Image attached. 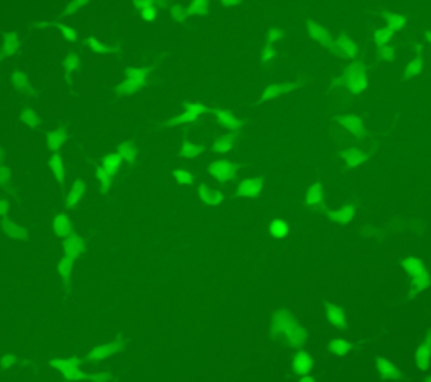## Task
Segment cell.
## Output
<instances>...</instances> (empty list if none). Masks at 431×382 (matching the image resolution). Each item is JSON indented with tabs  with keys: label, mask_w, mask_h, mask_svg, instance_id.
I'll use <instances>...</instances> for the list:
<instances>
[{
	"label": "cell",
	"mask_w": 431,
	"mask_h": 382,
	"mask_svg": "<svg viewBox=\"0 0 431 382\" xmlns=\"http://www.w3.org/2000/svg\"><path fill=\"white\" fill-rule=\"evenodd\" d=\"M271 330L283 340H287L291 347H300L305 343L307 333L303 327L291 317L288 312H276L271 318Z\"/></svg>",
	"instance_id": "cell-1"
},
{
	"label": "cell",
	"mask_w": 431,
	"mask_h": 382,
	"mask_svg": "<svg viewBox=\"0 0 431 382\" xmlns=\"http://www.w3.org/2000/svg\"><path fill=\"white\" fill-rule=\"evenodd\" d=\"M403 268L406 270V273L411 276V281L415 284L416 292H421V290H426L431 286V278L429 273L424 270L423 263L418 258H406L401 261Z\"/></svg>",
	"instance_id": "cell-2"
},
{
	"label": "cell",
	"mask_w": 431,
	"mask_h": 382,
	"mask_svg": "<svg viewBox=\"0 0 431 382\" xmlns=\"http://www.w3.org/2000/svg\"><path fill=\"white\" fill-rule=\"evenodd\" d=\"M80 362L81 360L78 359V357H72V359H68V360L54 359V360H49V366L59 369L64 377L69 380H95L96 382V375H86L78 369Z\"/></svg>",
	"instance_id": "cell-3"
},
{
	"label": "cell",
	"mask_w": 431,
	"mask_h": 382,
	"mask_svg": "<svg viewBox=\"0 0 431 382\" xmlns=\"http://www.w3.org/2000/svg\"><path fill=\"white\" fill-rule=\"evenodd\" d=\"M342 78H344V83L347 84L349 89L354 94L361 93V91H364V89L367 88L366 71L362 69V66H357V64L347 66V68H345L344 72H342Z\"/></svg>",
	"instance_id": "cell-4"
},
{
	"label": "cell",
	"mask_w": 431,
	"mask_h": 382,
	"mask_svg": "<svg viewBox=\"0 0 431 382\" xmlns=\"http://www.w3.org/2000/svg\"><path fill=\"white\" fill-rule=\"evenodd\" d=\"M208 170L212 177H216L221 182H226L234 175V165L228 160H216L209 163Z\"/></svg>",
	"instance_id": "cell-5"
},
{
	"label": "cell",
	"mask_w": 431,
	"mask_h": 382,
	"mask_svg": "<svg viewBox=\"0 0 431 382\" xmlns=\"http://www.w3.org/2000/svg\"><path fill=\"white\" fill-rule=\"evenodd\" d=\"M308 32H310V35L315 39V41H318L320 44H324L325 47H329V49H335L337 47V42L333 41V37L330 35V32L327 29H324L322 26H318V24H315V22H308Z\"/></svg>",
	"instance_id": "cell-6"
},
{
	"label": "cell",
	"mask_w": 431,
	"mask_h": 382,
	"mask_svg": "<svg viewBox=\"0 0 431 382\" xmlns=\"http://www.w3.org/2000/svg\"><path fill=\"white\" fill-rule=\"evenodd\" d=\"M300 84H295V83H278V84H270V86H266L263 89V94H261V101H268L273 98H278V96H282L285 93H290L291 89L298 88Z\"/></svg>",
	"instance_id": "cell-7"
},
{
	"label": "cell",
	"mask_w": 431,
	"mask_h": 382,
	"mask_svg": "<svg viewBox=\"0 0 431 382\" xmlns=\"http://www.w3.org/2000/svg\"><path fill=\"white\" fill-rule=\"evenodd\" d=\"M261 189H263V180L261 179H246L236 189V194L239 197H258Z\"/></svg>",
	"instance_id": "cell-8"
},
{
	"label": "cell",
	"mask_w": 431,
	"mask_h": 382,
	"mask_svg": "<svg viewBox=\"0 0 431 382\" xmlns=\"http://www.w3.org/2000/svg\"><path fill=\"white\" fill-rule=\"evenodd\" d=\"M429 360H431V335L426 337V340L418 347L415 354V362L418 369H421V371H428Z\"/></svg>",
	"instance_id": "cell-9"
},
{
	"label": "cell",
	"mask_w": 431,
	"mask_h": 382,
	"mask_svg": "<svg viewBox=\"0 0 431 382\" xmlns=\"http://www.w3.org/2000/svg\"><path fill=\"white\" fill-rule=\"evenodd\" d=\"M121 340H117V342H111V343H108V345H100V347H96L95 350H91V352L86 355V359L88 360H103V359H106L108 355H111L115 352H118V350L121 349Z\"/></svg>",
	"instance_id": "cell-10"
},
{
	"label": "cell",
	"mask_w": 431,
	"mask_h": 382,
	"mask_svg": "<svg viewBox=\"0 0 431 382\" xmlns=\"http://www.w3.org/2000/svg\"><path fill=\"white\" fill-rule=\"evenodd\" d=\"M84 250V241L76 234H71L68 239H64V253L71 259H76Z\"/></svg>",
	"instance_id": "cell-11"
},
{
	"label": "cell",
	"mask_w": 431,
	"mask_h": 382,
	"mask_svg": "<svg viewBox=\"0 0 431 382\" xmlns=\"http://www.w3.org/2000/svg\"><path fill=\"white\" fill-rule=\"evenodd\" d=\"M339 123H341L345 130H349L352 135H355V137L366 135V130H364L362 121L357 117H341L339 118Z\"/></svg>",
	"instance_id": "cell-12"
},
{
	"label": "cell",
	"mask_w": 431,
	"mask_h": 382,
	"mask_svg": "<svg viewBox=\"0 0 431 382\" xmlns=\"http://www.w3.org/2000/svg\"><path fill=\"white\" fill-rule=\"evenodd\" d=\"M199 196L208 205H219L224 201V196L216 189H209L208 185H199Z\"/></svg>",
	"instance_id": "cell-13"
},
{
	"label": "cell",
	"mask_w": 431,
	"mask_h": 382,
	"mask_svg": "<svg viewBox=\"0 0 431 382\" xmlns=\"http://www.w3.org/2000/svg\"><path fill=\"white\" fill-rule=\"evenodd\" d=\"M312 359H310V355L305 354V352H298V354H295L293 357V369H295V372L296 374H300V375H307L308 372L312 371Z\"/></svg>",
	"instance_id": "cell-14"
},
{
	"label": "cell",
	"mask_w": 431,
	"mask_h": 382,
	"mask_svg": "<svg viewBox=\"0 0 431 382\" xmlns=\"http://www.w3.org/2000/svg\"><path fill=\"white\" fill-rule=\"evenodd\" d=\"M52 226H54V231H56V234L59 236V238L68 239L71 236V224H69V219L66 214H58L56 217H54Z\"/></svg>",
	"instance_id": "cell-15"
},
{
	"label": "cell",
	"mask_w": 431,
	"mask_h": 382,
	"mask_svg": "<svg viewBox=\"0 0 431 382\" xmlns=\"http://www.w3.org/2000/svg\"><path fill=\"white\" fill-rule=\"evenodd\" d=\"M84 190H86V185H84L83 180L78 179V180L74 182V185H72L71 192H69L68 201H66V205H68V207H72V205H76V204L83 199Z\"/></svg>",
	"instance_id": "cell-16"
},
{
	"label": "cell",
	"mask_w": 431,
	"mask_h": 382,
	"mask_svg": "<svg viewBox=\"0 0 431 382\" xmlns=\"http://www.w3.org/2000/svg\"><path fill=\"white\" fill-rule=\"evenodd\" d=\"M355 214V209L350 207V205H345V207L339 209V211H329V216L332 221L341 222V224H347L352 221V217Z\"/></svg>",
	"instance_id": "cell-17"
},
{
	"label": "cell",
	"mask_w": 431,
	"mask_h": 382,
	"mask_svg": "<svg viewBox=\"0 0 431 382\" xmlns=\"http://www.w3.org/2000/svg\"><path fill=\"white\" fill-rule=\"evenodd\" d=\"M2 224H4V231L7 236H10V238H15V239H21V241H27V233H26V229H22L19 224H14V222H10L7 219H2Z\"/></svg>",
	"instance_id": "cell-18"
},
{
	"label": "cell",
	"mask_w": 431,
	"mask_h": 382,
	"mask_svg": "<svg viewBox=\"0 0 431 382\" xmlns=\"http://www.w3.org/2000/svg\"><path fill=\"white\" fill-rule=\"evenodd\" d=\"M378 372L381 377L384 379H398L399 371L398 367H394L391 362H387L386 359H378Z\"/></svg>",
	"instance_id": "cell-19"
},
{
	"label": "cell",
	"mask_w": 431,
	"mask_h": 382,
	"mask_svg": "<svg viewBox=\"0 0 431 382\" xmlns=\"http://www.w3.org/2000/svg\"><path fill=\"white\" fill-rule=\"evenodd\" d=\"M66 140H68V135H66V131L63 128L47 133V145H49L51 150H59Z\"/></svg>",
	"instance_id": "cell-20"
},
{
	"label": "cell",
	"mask_w": 431,
	"mask_h": 382,
	"mask_svg": "<svg viewBox=\"0 0 431 382\" xmlns=\"http://www.w3.org/2000/svg\"><path fill=\"white\" fill-rule=\"evenodd\" d=\"M337 47H339V51L344 54V56H347L350 59H354L357 56V46L350 39L344 37V35L337 37Z\"/></svg>",
	"instance_id": "cell-21"
},
{
	"label": "cell",
	"mask_w": 431,
	"mask_h": 382,
	"mask_svg": "<svg viewBox=\"0 0 431 382\" xmlns=\"http://www.w3.org/2000/svg\"><path fill=\"white\" fill-rule=\"evenodd\" d=\"M234 145V137L226 133V135H221L217 140L212 145V151H217V154H226Z\"/></svg>",
	"instance_id": "cell-22"
},
{
	"label": "cell",
	"mask_w": 431,
	"mask_h": 382,
	"mask_svg": "<svg viewBox=\"0 0 431 382\" xmlns=\"http://www.w3.org/2000/svg\"><path fill=\"white\" fill-rule=\"evenodd\" d=\"M17 46H19V41H17V35L12 32H5L4 34V51L2 56L9 58L17 51Z\"/></svg>",
	"instance_id": "cell-23"
},
{
	"label": "cell",
	"mask_w": 431,
	"mask_h": 382,
	"mask_svg": "<svg viewBox=\"0 0 431 382\" xmlns=\"http://www.w3.org/2000/svg\"><path fill=\"white\" fill-rule=\"evenodd\" d=\"M216 114H217V120H219V123L222 126H226V128H229V130H239L241 128V121L236 117H233L231 113H228V111H217Z\"/></svg>",
	"instance_id": "cell-24"
},
{
	"label": "cell",
	"mask_w": 431,
	"mask_h": 382,
	"mask_svg": "<svg viewBox=\"0 0 431 382\" xmlns=\"http://www.w3.org/2000/svg\"><path fill=\"white\" fill-rule=\"evenodd\" d=\"M327 317H329L332 325H335V327H344L345 325L344 312L335 305H327Z\"/></svg>",
	"instance_id": "cell-25"
},
{
	"label": "cell",
	"mask_w": 431,
	"mask_h": 382,
	"mask_svg": "<svg viewBox=\"0 0 431 382\" xmlns=\"http://www.w3.org/2000/svg\"><path fill=\"white\" fill-rule=\"evenodd\" d=\"M145 83L147 81H138V80H132V78H126L123 83L117 86V91L120 94H130L133 91H137L138 88L145 86Z\"/></svg>",
	"instance_id": "cell-26"
},
{
	"label": "cell",
	"mask_w": 431,
	"mask_h": 382,
	"mask_svg": "<svg viewBox=\"0 0 431 382\" xmlns=\"http://www.w3.org/2000/svg\"><path fill=\"white\" fill-rule=\"evenodd\" d=\"M342 157H344L345 163H347V165H350V167L361 165V163L364 162V159H366L362 151L357 150V148H350V150H347V151H344Z\"/></svg>",
	"instance_id": "cell-27"
},
{
	"label": "cell",
	"mask_w": 431,
	"mask_h": 382,
	"mask_svg": "<svg viewBox=\"0 0 431 382\" xmlns=\"http://www.w3.org/2000/svg\"><path fill=\"white\" fill-rule=\"evenodd\" d=\"M120 163H121V154H111L103 160V168H105L110 175H115L118 170Z\"/></svg>",
	"instance_id": "cell-28"
},
{
	"label": "cell",
	"mask_w": 431,
	"mask_h": 382,
	"mask_svg": "<svg viewBox=\"0 0 431 382\" xmlns=\"http://www.w3.org/2000/svg\"><path fill=\"white\" fill-rule=\"evenodd\" d=\"M72 263H74V259L64 256V258L59 261V264H58L59 273H61V276H63V281H64V288H68V281H69V276H71Z\"/></svg>",
	"instance_id": "cell-29"
},
{
	"label": "cell",
	"mask_w": 431,
	"mask_h": 382,
	"mask_svg": "<svg viewBox=\"0 0 431 382\" xmlns=\"http://www.w3.org/2000/svg\"><path fill=\"white\" fill-rule=\"evenodd\" d=\"M189 15H208L209 12V4L205 0H192L187 7Z\"/></svg>",
	"instance_id": "cell-30"
},
{
	"label": "cell",
	"mask_w": 431,
	"mask_h": 382,
	"mask_svg": "<svg viewBox=\"0 0 431 382\" xmlns=\"http://www.w3.org/2000/svg\"><path fill=\"white\" fill-rule=\"evenodd\" d=\"M270 233H271L273 236H275V238H278V239L287 238V236H288V226H287V222H283L282 219L271 221V224H270Z\"/></svg>",
	"instance_id": "cell-31"
},
{
	"label": "cell",
	"mask_w": 431,
	"mask_h": 382,
	"mask_svg": "<svg viewBox=\"0 0 431 382\" xmlns=\"http://www.w3.org/2000/svg\"><path fill=\"white\" fill-rule=\"evenodd\" d=\"M199 117V113L196 111H191V110H185L182 114H179V117H175L172 120H168L167 121V125H182V123H192V121H196Z\"/></svg>",
	"instance_id": "cell-32"
},
{
	"label": "cell",
	"mask_w": 431,
	"mask_h": 382,
	"mask_svg": "<svg viewBox=\"0 0 431 382\" xmlns=\"http://www.w3.org/2000/svg\"><path fill=\"white\" fill-rule=\"evenodd\" d=\"M322 197H324V192H322V185L320 184H313L310 189L307 190V204H318L322 202Z\"/></svg>",
	"instance_id": "cell-33"
},
{
	"label": "cell",
	"mask_w": 431,
	"mask_h": 382,
	"mask_svg": "<svg viewBox=\"0 0 431 382\" xmlns=\"http://www.w3.org/2000/svg\"><path fill=\"white\" fill-rule=\"evenodd\" d=\"M392 32L394 30H391L389 27H384V29H379V30H376L374 32V39H376V44H378L381 49L382 47H386V44L389 42V39L392 37Z\"/></svg>",
	"instance_id": "cell-34"
},
{
	"label": "cell",
	"mask_w": 431,
	"mask_h": 382,
	"mask_svg": "<svg viewBox=\"0 0 431 382\" xmlns=\"http://www.w3.org/2000/svg\"><path fill=\"white\" fill-rule=\"evenodd\" d=\"M49 165H51V170L54 172V177H56L59 182H63L64 180V168H63V162H61V157L52 155L51 160H49Z\"/></svg>",
	"instance_id": "cell-35"
},
{
	"label": "cell",
	"mask_w": 431,
	"mask_h": 382,
	"mask_svg": "<svg viewBox=\"0 0 431 382\" xmlns=\"http://www.w3.org/2000/svg\"><path fill=\"white\" fill-rule=\"evenodd\" d=\"M201 147H196L194 143L191 142H185L182 143V148H180V157H184V159H196V157L201 154Z\"/></svg>",
	"instance_id": "cell-36"
},
{
	"label": "cell",
	"mask_w": 431,
	"mask_h": 382,
	"mask_svg": "<svg viewBox=\"0 0 431 382\" xmlns=\"http://www.w3.org/2000/svg\"><path fill=\"white\" fill-rule=\"evenodd\" d=\"M118 150H120L121 157H123V159H125L126 162H133V160H135V157H137V150H135V147H133V143H130V142H126V143H120Z\"/></svg>",
	"instance_id": "cell-37"
},
{
	"label": "cell",
	"mask_w": 431,
	"mask_h": 382,
	"mask_svg": "<svg viewBox=\"0 0 431 382\" xmlns=\"http://www.w3.org/2000/svg\"><path fill=\"white\" fill-rule=\"evenodd\" d=\"M329 349L332 350L333 354H337V355H345V354H349L350 343L345 342V340H332L329 343Z\"/></svg>",
	"instance_id": "cell-38"
},
{
	"label": "cell",
	"mask_w": 431,
	"mask_h": 382,
	"mask_svg": "<svg viewBox=\"0 0 431 382\" xmlns=\"http://www.w3.org/2000/svg\"><path fill=\"white\" fill-rule=\"evenodd\" d=\"M21 120H22L27 126H38L39 117H38V114H35L32 110H30L29 106H26V108H22V111H21Z\"/></svg>",
	"instance_id": "cell-39"
},
{
	"label": "cell",
	"mask_w": 431,
	"mask_h": 382,
	"mask_svg": "<svg viewBox=\"0 0 431 382\" xmlns=\"http://www.w3.org/2000/svg\"><path fill=\"white\" fill-rule=\"evenodd\" d=\"M387 17V27H389L391 30H401L404 27V17L401 15H398V14H386Z\"/></svg>",
	"instance_id": "cell-40"
},
{
	"label": "cell",
	"mask_w": 431,
	"mask_h": 382,
	"mask_svg": "<svg viewBox=\"0 0 431 382\" xmlns=\"http://www.w3.org/2000/svg\"><path fill=\"white\" fill-rule=\"evenodd\" d=\"M12 83H14L15 88H19V89H22V91H30L27 76L24 74V72H15V74L12 76Z\"/></svg>",
	"instance_id": "cell-41"
},
{
	"label": "cell",
	"mask_w": 431,
	"mask_h": 382,
	"mask_svg": "<svg viewBox=\"0 0 431 382\" xmlns=\"http://www.w3.org/2000/svg\"><path fill=\"white\" fill-rule=\"evenodd\" d=\"M147 69L142 68H130L126 69V78H132V80H138V81H147Z\"/></svg>",
	"instance_id": "cell-42"
},
{
	"label": "cell",
	"mask_w": 431,
	"mask_h": 382,
	"mask_svg": "<svg viewBox=\"0 0 431 382\" xmlns=\"http://www.w3.org/2000/svg\"><path fill=\"white\" fill-rule=\"evenodd\" d=\"M88 46L91 47V49H95L96 52H101V54H110V52H118V49H110V47H106V46H101L98 41H96L95 37H89L88 39Z\"/></svg>",
	"instance_id": "cell-43"
},
{
	"label": "cell",
	"mask_w": 431,
	"mask_h": 382,
	"mask_svg": "<svg viewBox=\"0 0 431 382\" xmlns=\"http://www.w3.org/2000/svg\"><path fill=\"white\" fill-rule=\"evenodd\" d=\"M171 14H172V17H174L175 21L184 22L187 19V14H189V12H187V9L182 7V5H174L172 10H171Z\"/></svg>",
	"instance_id": "cell-44"
},
{
	"label": "cell",
	"mask_w": 431,
	"mask_h": 382,
	"mask_svg": "<svg viewBox=\"0 0 431 382\" xmlns=\"http://www.w3.org/2000/svg\"><path fill=\"white\" fill-rule=\"evenodd\" d=\"M96 177H98L100 180H101V184H103V189L105 190H108V187H110V182H111V175L108 174L105 168H98V170H96Z\"/></svg>",
	"instance_id": "cell-45"
},
{
	"label": "cell",
	"mask_w": 431,
	"mask_h": 382,
	"mask_svg": "<svg viewBox=\"0 0 431 382\" xmlns=\"http://www.w3.org/2000/svg\"><path fill=\"white\" fill-rule=\"evenodd\" d=\"M421 69H423V64H421L420 59L411 61V63L408 64V69H406V74H408V76H418L421 72Z\"/></svg>",
	"instance_id": "cell-46"
},
{
	"label": "cell",
	"mask_w": 431,
	"mask_h": 382,
	"mask_svg": "<svg viewBox=\"0 0 431 382\" xmlns=\"http://www.w3.org/2000/svg\"><path fill=\"white\" fill-rule=\"evenodd\" d=\"M174 177L179 180V184H192V175L185 170H174Z\"/></svg>",
	"instance_id": "cell-47"
},
{
	"label": "cell",
	"mask_w": 431,
	"mask_h": 382,
	"mask_svg": "<svg viewBox=\"0 0 431 382\" xmlns=\"http://www.w3.org/2000/svg\"><path fill=\"white\" fill-rule=\"evenodd\" d=\"M78 63H80V59H78L76 56H68L64 59V69L66 72H71V71H74L78 68Z\"/></svg>",
	"instance_id": "cell-48"
},
{
	"label": "cell",
	"mask_w": 431,
	"mask_h": 382,
	"mask_svg": "<svg viewBox=\"0 0 431 382\" xmlns=\"http://www.w3.org/2000/svg\"><path fill=\"white\" fill-rule=\"evenodd\" d=\"M59 30L63 32V35L66 39H69L72 42H76L78 41V34H76V30H72L71 27H66V26H59Z\"/></svg>",
	"instance_id": "cell-49"
},
{
	"label": "cell",
	"mask_w": 431,
	"mask_h": 382,
	"mask_svg": "<svg viewBox=\"0 0 431 382\" xmlns=\"http://www.w3.org/2000/svg\"><path fill=\"white\" fill-rule=\"evenodd\" d=\"M379 59L382 61H392L394 59V49H391V47H382V49L379 51Z\"/></svg>",
	"instance_id": "cell-50"
},
{
	"label": "cell",
	"mask_w": 431,
	"mask_h": 382,
	"mask_svg": "<svg viewBox=\"0 0 431 382\" xmlns=\"http://www.w3.org/2000/svg\"><path fill=\"white\" fill-rule=\"evenodd\" d=\"M273 56H275V51L271 49L270 46H266L263 51H261V63H270V61L273 59Z\"/></svg>",
	"instance_id": "cell-51"
},
{
	"label": "cell",
	"mask_w": 431,
	"mask_h": 382,
	"mask_svg": "<svg viewBox=\"0 0 431 382\" xmlns=\"http://www.w3.org/2000/svg\"><path fill=\"white\" fill-rule=\"evenodd\" d=\"M185 110H191V111H196L199 114H202V113H209L211 110H208V108H204L202 105H196V103H185Z\"/></svg>",
	"instance_id": "cell-52"
},
{
	"label": "cell",
	"mask_w": 431,
	"mask_h": 382,
	"mask_svg": "<svg viewBox=\"0 0 431 382\" xmlns=\"http://www.w3.org/2000/svg\"><path fill=\"white\" fill-rule=\"evenodd\" d=\"M140 15H142V19H143V21H148V22H152V21H155V17H157V12H155V9H154V7H150V9H145V10H142V12H140Z\"/></svg>",
	"instance_id": "cell-53"
},
{
	"label": "cell",
	"mask_w": 431,
	"mask_h": 382,
	"mask_svg": "<svg viewBox=\"0 0 431 382\" xmlns=\"http://www.w3.org/2000/svg\"><path fill=\"white\" fill-rule=\"evenodd\" d=\"M14 364H17V359H15L14 355H10V354L4 355V359H2V366L4 367H12Z\"/></svg>",
	"instance_id": "cell-54"
},
{
	"label": "cell",
	"mask_w": 431,
	"mask_h": 382,
	"mask_svg": "<svg viewBox=\"0 0 431 382\" xmlns=\"http://www.w3.org/2000/svg\"><path fill=\"white\" fill-rule=\"evenodd\" d=\"M83 5H86V2H84V0H78V2H71V4H68V10H66V14H71V12H74V10H78V7H83Z\"/></svg>",
	"instance_id": "cell-55"
},
{
	"label": "cell",
	"mask_w": 431,
	"mask_h": 382,
	"mask_svg": "<svg viewBox=\"0 0 431 382\" xmlns=\"http://www.w3.org/2000/svg\"><path fill=\"white\" fill-rule=\"evenodd\" d=\"M135 5H137V7H142V10H145V9L154 7L155 2H152V0H137Z\"/></svg>",
	"instance_id": "cell-56"
},
{
	"label": "cell",
	"mask_w": 431,
	"mask_h": 382,
	"mask_svg": "<svg viewBox=\"0 0 431 382\" xmlns=\"http://www.w3.org/2000/svg\"><path fill=\"white\" fill-rule=\"evenodd\" d=\"M282 37V32L278 29H271L270 32H268V39H270V42H275V41H278Z\"/></svg>",
	"instance_id": "cell-57"
},
{
	"label": "cell",
	"mask_w": 431,
	"mask_h": 382,
	"mask_svg": "<svg viewBox=\"0 0 431 382\" xmlns=\"http://www.w3.org/2000/svg\"><path fill=\"white\" fill-rule=\"evenodd\" d=\"M9 180V168L7 165H2V184H7Z\"/></svg>",
	"instance_id": "cell-58"
},
{
	"label": "cell",
	"mask_w": 431,
	"mask_h": 382,
	"mask_svg": "<svg viewBox=\"0 0 431 382\" xmlns=\"http://www.w3.org/2000/svg\"><path fill=\"white\" fill-rule=\"evenodd\" d=\"M0 205H2V211H0V214H2V219H7V217H5V216H7V202H5L4 199H2Z\"/></svg>",
	"instance_id": "cell-59"
},
{
	"label": "cell",
	"mask_w": 431,
	"mask_h": 382,
	"mask_svg": "<svg viewBox=\"0 0 431 382\" xmlns=\"http://www.w3.org/2000/svg\"><path fill=\"white\" fill-rule=\"evenodd\" d=\"M222 4L226 5V7H233V5H239L241 2H238V0H224Z\"/></svg>",
	"instance_id": "cell-60"
},
{
	"label": "cell",
	"mask_w": 431,
	"mask_h": 382,
	"mask_svg": "<svg viewBox=\"0 0 431 382\" xmlns=\"http://www.w3.org/2000/svg\"><path fill=\"white\" fill-rule=\"evenodd\" d=\"M298 382H317V380L312 379V377H308V375H303V377H302Z\"/></svg>",
	"instance_id": "cell-61"
},
{
	"label": "cell",
	"mask_w": 431,
	"mask_h": 382,
	"mask_svg": "<svg viewBox=\"0 0 431 382\" xmlns=\"http://www.w3.org/2000/svg\"><path fill=\"white\" fill-rule=\"evenodd\" d=\"M426 35H428V41H429V42H431V32H428V34H426Z\"/></svg>",
	"instance_id": "cell-62"
},
{
	"label": "cell",
	"mask_w": 431,
	"mask_h": 382,
	"mask_svg": "<svg viewBox=\"0 0 431 382\" xmlns=\"http://www.w3.org/2000/svg\"><path fill=\"white\" fill-rule=\"evenodd\" d=\"M426 382H431V377H428V380Z\"/></svg>",
	"instance_id": "cell-63"
}]
</instances>
